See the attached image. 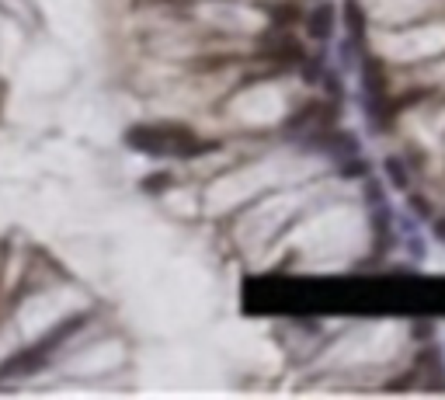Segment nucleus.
Returning a JSON list of instances; mask_svg holds the SVG:
<instances>
[{
    "label": "nucleus",
    "instance_id": "obj_1",
    "mask_svg": "<svg viewBox=\"0 0 445 400\" xmlns=\"http://www.w3.org/2000/svg\"><path fill=\"white\" fill-rule=\"evenodd\" d=\"M125 143L139 153L150 157H198L202 150H209L188 125L181 122H146V125H132L125 129Z\"/></svg>",
    "mask_w": 445,
    "mask_h": 400
},
{
    "label": "nucleus",
    "instance_id": "obj_2",
    "mask_svg": "<svg viewBox=\"0 0 445 400\" xmlns=\"http://www.w3.org/2000/svg\"><path fill=\"white\" fill-rule=\"evenodd\" d=\"M87 320H91V313H73V317H67V320H60L46 338H39L35 345H28V348H21L18 355H11L4 365H0V379H11V376H32V372H39L80 327H87Z\"/></svg>",
    "mask_w": 445,
    "mask_h": 400
},
{
    "label": "nucleus",
    "instance_id": "obj_3",
    "mask_svg": "<svg viewBox=\"0 0 445 400\" xmlns=\"http://www.w3.org/2000/svg\"><path fill=\"white\" fill-rule=\"evenodd\" d=\"M261 56L272 60V67H293V63H303V42L289 32H268L261 35Z\"/></svg>",
    "mask_w": 445,
    "mask_h": 400
},
{
    "label": "nucleus",
    "instance_id": "obj_4",
    "mask_svg": "<svg viewBox=\"0 0 445 400\" xmlns=\"http://www.w3.org/2000/svg\"><path fill=\"white\" fill-rule=\"evenodd\" d=\"M417 376H421V386H428V390H445V365H442V355L435 351V348H424L421 355H417Z\"/></svg>",
    "mask_w": 445,
    "mask_h": 400
},
{
    "label": "nucleus",
    "instance_id": "obj_5",
    "mask_svg": "<svg viewBox=\"0 0 445 400\" xmlns=\"http://www.w3.org/2000/svg\"><path fill=\"white\" fill-rule=\"evenodd\" d=\"M306 32H310V39L327 42L331 32H334V4H317V8L306 15Z\"/></svg>",
    "mask_w": 445,
    "mask_h": 400
},
{
    "label": "nucleus",
    "instance_id": "obj_6",
    "mask_svg": "<svg viewBox=\"0 0 445 400\" xmlns=\"http://www.w3.org/2000/svg\"><path fill=\"white\" fill-rule=\"evenodd\" d=\"M386 174L393 177V184L396 188H407V171H403V164H400V157H386Z\"/></svg>",
    "mask_w": 445,
    "mask_h": 400
},
{
    "label": "nucleus",
    "instance_id": "obj_7",
    "mask_svg": "<svg viewBox=\"0 0 445 400\" xmlns=\"http://www.w3.org/2000/svg\"><path fill=\"white\" fill-rule=\"evenodd\" d=\"M171 174H150L146 181H143V191H150V195H157V191H164V188H171Z\"/></svg>",
    "mask_w": 445,
    "mask_h": 400
},
{
    "label": "nucleus",
    "instance_id": "obj_8",
    "mask_svg": "<svg viewBox=\"0 0 445 400\" xmlns=\"http://www.w3.org/2000/svg\"><path fill=\"white\" fill-rule=\"evenodd\" d=\"M435 234H438V241L445 244V220H435Z\"/></svg>",
    "mask_w": 445,
    "mask_h": 400
}]
</instances>
